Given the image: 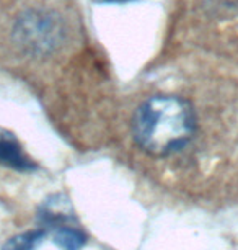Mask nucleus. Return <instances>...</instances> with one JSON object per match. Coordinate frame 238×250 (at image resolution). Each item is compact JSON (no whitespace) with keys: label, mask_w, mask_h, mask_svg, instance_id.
<instances>
[{"label":"nucleus","mask_w":238,"mask_h":250,"mask_svg":"<svg viewBox=\"0 0 238 250\" xmlns=\"http://www.w3.org/2000/svg\"><path fill=\"white\" fill-rule=\"evenodd\" d=\"M196 115L189 102L175 95H153L142 102L132 118V136L144 152L166 157L191 143Z\"/></svg>","instance_id":"obj_1"},{"label":"nucleus","mask_w":238,"mask_h":250,"mask_svg":"<svg viewBox=\"0 0 238 250\" xmlns=\"http://www.w3.org/2000/svg\"><path fill=\"white\" fill-rule=\"evenodd\" d=\"M13 38L28 54L48 56L62 46L65 28L60 17L54 12L28 10L17 20Z\"/></svg>","instance_id":"obj_2"},{"label":"nucleus","mask_w":238,"mask_h":250,"mask_svg":"<svg viewBox=\"0 0 238 250\" xmlns=\"http://www.w3.org/2000/svg\"><path fill=\"white\" fill-rule=\"evenodd\" d=\"M0 165H5L18 172H31L36 168V164L28 157L20 141L2 128H0Z\"/></svg>","instance_id":"obj_3"},{"label":"nucleus","mask_w":238,"mask_h":250,"mask_svg":"<svg viewBox=\"0 0 238 250\" xmlns=\"http://www.w3.org/2000/svg\"><path fill=\"white\" fill-rule=\"evenodd\" d=\"M53 240L60 250H82L87 244V234L77 223L65 224L53 230Z\"/></svg>","instance_id":"obj_4"},{"label":"nucleus","mask_w":238,"mask_h":250,"mask_svg":"<svg viewBox=\"0 0 238 250\" xmlns=\"http://www.w3.org/2000/svg\"><path fill=\"white\" fill-rule=\"evenodd\" d=\"M46 235H48V232L43 228L26 230V232L17 234L8 239L3 244L2 250H36Z\"/></svg>","instance_id":"obj_5"},{"label":"nucleus","mask_w":238,"mask_h":250,"mask_svg":"<svg viewBox=\"0 0 238 250\" xmlns=\"http://www.w3.org/2000/svg\"><path fill=\"white\" fill-rule=\"evenodd\" d=\"M98 2H103V3H124V2H129V0H98Z\"/></svg>","instance_id":"obj_6"}]
</instances>
